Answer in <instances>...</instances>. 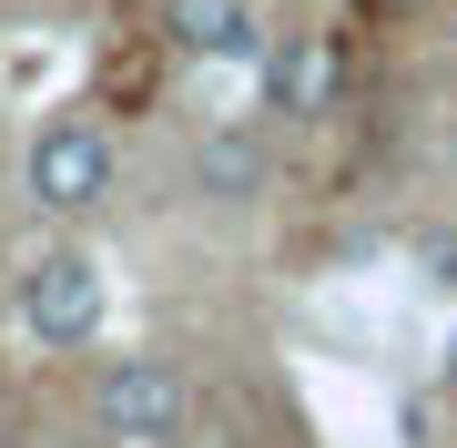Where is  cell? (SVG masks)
Masks as SVG:
<instances>
[{
	"label": "cell",
	"instance_id": "3957f363",
	"mask_svg": "<svg viewBox=\"0 0 457 448\" xmlns=\"http://www.w3.org/2000/svg\"><path fill=\"white\" fill-rule=\"evenodd\" d=\"M102 266H92V245H51L31 275H21V316H31V336L41 347H92L102 336Z\"/></svg>",
	"mask_w": 457,
	"mask_h": 448
},
{
	"label": "cell",
	"instance_id": "9c48e42d",
	"mask_svg": "<svg viewBox=\"0 0 457 448\" xmlns=\"http://www.w3.org/2000/svg\"><path fill=\"white\" fill-rule=\"evenodd\" d=\"M447 398H457V336H447Z\"/></svg>",
	"mask_w": 457,
	"mask_h": 448
},
{
	"label": "cell",
	"instance_id": "277c9868",
	"mask_svg": "<svg viewBox=\"0 0 457 448\" xmlns=\"http://www.w3.org/2000/svg\"><path fill=\"white\" fill-rule=\"evenodd\" d=\"M254 72H264V113L275 123H315L336 102V41L326 31H264Z\"/></svg>",
	"mask_w": 457,
	"mask_h": 448
},
{
	"label": "cell",
	"instance_id": "5b68a950",
	"mask_svg": "<svg viewBox=\"0 0 457 448\" xmlns=\"http://www.w3.org/2000/svg\"><path fill=\"white\" fill-rule=\"evenodd\" d=\"M163 51H183V62H254L264 51L254 0H163Z\"/></svg>",
	"mask_w": 457,
	"mask_h": 448
},
{
	"label": "cell",
	"instance_id": "7a4b0ae2",
	"mask_svg": "<svg viewBox=\"0 0 457 448\" xmlns=\"http://www.w3.org/2000/svg\"><path fill=\"white\" fill-rule=\"evenodd\" d=\"M31 204L41 215H92L102 194H112V133H102L92 113H62V123H41L31 133Z\"/></svg>",
	"mask_w": 457,
	"mask_h": 448
},
{
	"label": "cell",
	"instance_id": "6da1fadb",
	"mask_svg": "<svg viewBox=\"0 0 457 448\" xmlns=\"http://www.w3.org/2000/svg\"><path fill=\"white\" fill-rule=\"evenodd\" d=\"M92 418H102V438H122V448H173L183 418H194L183 367L173 357H112L92 377Z\"/></svg>",
	"mask_w": 457,
	"mask_h": 448
},
{
	"label": "cell",
	"instance_id": "ba28073f",
	"mask_svg": "<svg viewBox=\"0 0 457 448\" xmlns=\"http://www.w3.org/2000/svg\"><path fill=\"white\" fill-rule=\"evenodd\" d=\"M153 92V62H112V102H143Z\"/></svg>",
	"mask_w": 457,
	"mask_h": 448
},
{
	"label": "cell",
	"instance_id": "52a82bcc",
	"mask_svg": "<svg viewBox=\"0 0 457 448\" xmlns=\"http://www.w3.org/2000/svg\"><path fill=\"white\" fill-rule=\"evenodd\" d=\"M417 275L457 296V224H417Z\"/></svg>",
	"mask_w": 457,
	"mask_h": 448
},
{
	"label": "cell",
	"instance_id": "8992f818",
	"mask_svg": "<svg viewBox=\"0 0 457 448\" xmlns=\"http://www.w3.org/2000/svg\"><path fill=\"white\" fill-rule=\"evenodd\" d=\"M194 183L213 204H254L264 183H275V143H264V123H213L204 153H194Z\"/></svg>",
	"mask_w": 457,
	"mask_h": 448
}]
</instances>
